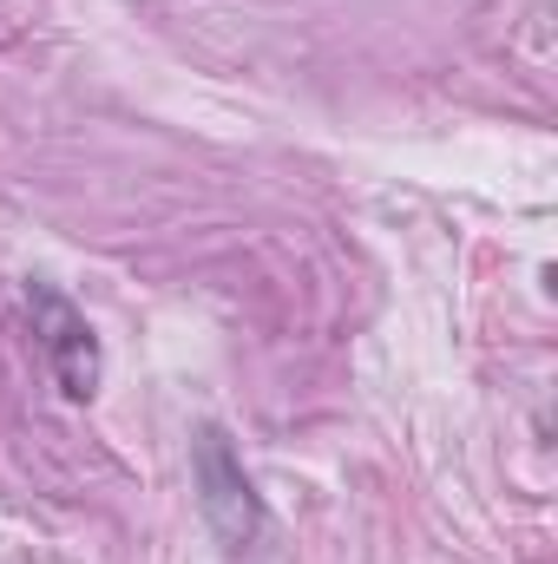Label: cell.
Segmentation results:
<instances>
[{
  "label": "cell",
  "instance_id": "obj_1",
  "mask_svg": "<svg viewBox=\"0 0 558 564\" xmlns=\"http://www.w3.org/2000/svg\"><path fill=\"white\" fill-rule=\"evenodd\" d=\"M26 308H33V335L53 361V381L66 401H93L99 394V335L93 322L53 289V282H26Z\"/></svg>",
  "mask_w": 558,
  "mask_h": 564
},
{
  "label": "cell",
  "instance_id": "obj_2",
  "mask_svg": "<svg viewBox=\"0 0 558 564\" xmlns=\"http://www.w3.org/2000/svg\"><path fill=\"white\" fill-rule=\"evenodd\" d=\"M197 492H204L211 532L230 552H244L257 539V525H264V506H257V492H250V479H244V466H237V453H230V440L217 426L197 433Z\"/></svg>",
  "mask_w": 558,
  "mask_h": 564
}]
</instances>
